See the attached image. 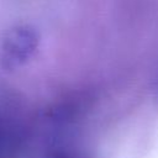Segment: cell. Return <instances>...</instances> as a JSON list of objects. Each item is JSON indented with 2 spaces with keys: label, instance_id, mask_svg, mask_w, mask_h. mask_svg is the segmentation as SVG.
Instances as JSON below:
<instances>
[{
  "label": "cell",
  "instance_id": "cell-1",
  "mask_svg": "<svg viewBox=\"0 0 158 158\" xmlns=\"http://www.w3.org/2000/svg\"><path fill=\"white\" fill-rule=\"evenodd\" d=\"M40 33L30 25H16L7 30L0 42V65L16 70L25 65L38 51Z\"/></svg>",
  "mask_w": 158,
  "mask_h": 158
}]
</instances>
